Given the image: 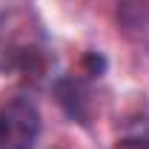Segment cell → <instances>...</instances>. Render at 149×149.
I'll return each instance as SVG.
<instances>
[{"label":"cell","mask_w":149,"mask_h":149,"mask_svg":"<svg viewBox=\"0 0 149 149\" xmlns=\"http://www.w3.org/2000/svg\"><path fill=\"white\" fill-rule=\"evenodd\" d=\"M55 95H57V103L63 106V112L72 120L83 123V126L89 123V118H92V97H89V89H86L83 80L63 77V80L55 83Z\"/></svg>","instance_id":"3"},{"label":"cell","mask_w":149,"mask_h":149,"mask_svg":"<svg viewBox=\"0 0 149 149\" xmlns=\"http://www.w3.org/2000/svg\"><path fill=\"white\" fill-rule=\"evenodd\" d=\"M43 129L37 103L23 92L0 97V149H35Z\"/></svg>","instance_id":"2"},{"label":"cell","mask_w":149,"mask_h":149,"mask_svg":"<svg viewBox=\"0 0 149 149\" xmlns=\"http://www.w3.org/2000/svg\"><path fill=\"white\" fill-rule=\"evenodd\" d=\"M49 66V37L29 9L0 12V74H40Z\"/></svg>","instance_id":"1"}]
</instances>
